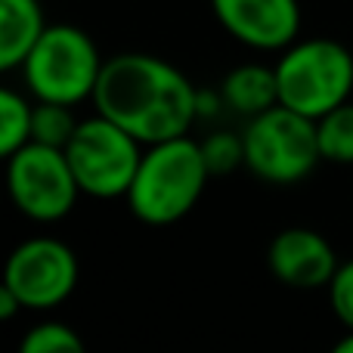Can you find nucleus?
<instances>
[{
	"label": "nucleus",
	"instance_id": "nucleus-1",
	"mask_svg": "<svg viewBox=\"0 0 353 353\" xmlns=\"http://www.w3.org/2000/svg\"><path fill=\"white\" fill-rule=\"evenodd\" d=\"M93 105L143 146H152L189 134L199 118V90L161 56L121 53L105 59Z\"/></svg>",
	"mask_w": 353,
	"mask_h": 353
},
{
	"label": "nucleus",
	"instance_id": "nucleus-2",
	"mask_svg": "<svg viewBox=\"0 0 353 353\" xmlns=\"http://www.w3.org/2000/svg\"><path fill=\"white\" fill-rule=\"evenodd\" d=\"M211 171L201 143L192 137L161 140L143 152L137 176L128 189V205L137 220L149 226H168L186 217L199 205Z\"/></svg>",
	"mask_w": 353,
	"mask_h": 353
},
{
	"label": "nucleus",
	"instance_id": "nucleus-3",
	"mask_svg": "<svg viewBox=\"0 0 353 353\" xmlns=\"http://www.w3.org/2000/svg\"><path fill=\"white\" fill-rule=\"evenodd\" d=\"M279 103L307 118H323L353 93V53L332 37L294 41L276 59Z\"/></svg>",
	"mask_w": 353,
	"mask_h": 353
},
{
	"label": "nucleus",
	"instance_id": "nucleus-4",
	"mask_svg": "<svg viewBox=\"0 0 353 353\" xmlns=\"http://www.w3.org/2000/svg\"><path fill=\"white\" fill-rule=\"evenodd\" d=\"M105 59L78 25H47L41 41L22 62L28 93L43 103L78 105L93 99Z\"/></svg>",
	"mask_w": 353,
	"mask_h": 353
},
{
	"label": "nucleus",
	"instance_id": "nucleus-5",
	"mask_svg": "<svg viewBox=\"0 0 353 353\" xmlns=\"http://www.w3.org/2000/svg\"><path fill=\"white\" fill-rule=\"evenodd\" d=\"M245 140V168L263 183L292 186L323 161L316 140V121L288 105L276 103L273 109L248 118Z\"/></svg>",
	"mask_w": 353,
	"mask_h": 353
},
{
	"label": "nucleus",
	"instance_id": "nucleus-6",
	"mask_svg": "<svg viewBox=\"0 0 353 353\" xmlns=\"http://www.w3.org/2000/svg\"><path fill=\"white\" fill-rule=\"evenodd\" d=\"M143 143L105 115L78 121V130L65 146V159L74 171L81 192L93 199L128 195L143 159Z\"/></svg>",
	"mask_w": 353,
	"mask_h": 353
},
{
	"label": "nucleus",
	"instance_id": "nucleus-7",
	"mask_svg": "<svg viewBox=\"0 0 353 353\" xmlns=\"http://www.w3.org/2000/svg\"><path fill=\"white\" fill-rule=\"evenodd\" d=\"M6 186L16 211L37 223H56L72 214L81 195L65 149L34 140L6 159Z\"/></svg>",
	"mask_w": 353,
	"mask_h": 353
},
{
	"label": "nucleus",
	"instance_id": "nucleus-8",
	"mask_svg": "<svg viewBox=\"0 0 353 353\" xmlns=\"http://www.w3.org/2000/svg\"><path fill=\"white\" fill-rule=\"evenodd\" d=\"M3 285L22 301L25 310H53L78 288V257L59 239H25L6 257Z\"/></svg>",
	"mask_w": 353,
	"mask_h": 353
},
{
	"label": "nucleus",
	"instance_id": "nucleus-9",
	"mask_svg": "<svg viewBox=\"0 0 353 353\" xmlns=\"http://www.w3.org/2000/svg\"><path fill=\"white\" fill-rule=\"evenodd\" d=\"M211 10L226 34L251 50L273 53L298 41V0H211Z\"/></svg>",
	"mask_w": 353,
	"mask_h": 353
},
{
	"label": "nucleus",
	"instance_id": "nucleus-10",
	"mask_svg": "<svg viewBox=\"0 0 353 353\" xmlns=\"http://www.w3.org/2000/svg\"><path fill=\"white\" fill-rule=\"evenodd\" d=\"M267 267L282 285L310 292V288H329L341 263L323 232L307 226H288L270 242Z\"/></svg>",
	"mask_w": 353,
	"mask_h": 353
},
{
	"label": "nucleus",
	"instance_id": "nucleus-11",
	"mask_svg": "<svg viewBox=\"0 0 353 353\" xmlns=\"http://www.w3.org/2000/svg\"><path fill=\"white\" fill-rule=\"evenodd\" d=\"M43 28L47 22L37 0H0V68H22Z\"/></svg>",
	"mask_w": 353,
	"mask_h": 353
},
{
	"label": "nucleus",
	"instance_id": "nucleus-12",
	"mask_svg": "<svg viewBox=\"0 0 353 353\" xmlns=\"http://www.w3.org/2000/svg\"><path fill=\"white\" fill-rule=\"evenodd\" d=\"M220 103H226V109H232L242 118H254L261 112L273 109L279 103L276 68L261 65V62H245V65L232 68L223 78Z\"/></svg>",
	"mask_w": 353,
	"mask_h": 353
},
{
	"label": "nucleus",
	"instance_id": "nucleus-13",
	"mask_svg": "<svg viewBox=\"0 0 353 353\" xmlns=\"http://www.w3.org/2000/svg\"><path fill=\"white\" fill-rule=\"evenodd\" d=\"M316 140L323 161L332 165H353V103L335 105L316 118Z\"/></svg>",
	"mask_w": 353,
	"mask_h": 353
},
{
	"label": "nucleus",
	"instance_id": "nucleus-14",
	"mask_svg": "<svg viewBox=\"0 0 353 353\" xmlns=\"http://www.w3.org/2000/svg\"><path fill=\"white\" fill-rule=\"evenodd\" d=\"M31 128H34V105L19 90H0V155L10 159L12 152L31 143Z\"/></svg>",
	"mask_w": 353,
	"mask_h": 353
},
{
	"label": "nucleus",
	"instance_id": "nucleus-15",
	"mask_svg": "<svg viewBox=\"0 0 353 353\" xmlns=\"http://www.w3.org/2000/svg\"><path fill=\"white\" fill-rule=\"evenodd\" d=\"M74 130H78V118H74L72 105H65V103H43V99H37L31 140L43 143V146L65 149L68 140L74 137Z\"/></svg>",
	"mask_w": 353,
	"mask_h": 353
},
{
	"label": "nucleus",
	"instance_id": "nucleus-16",
	"mask_svg": "<svg viewBox=\"0 0 353 353\" xmlns=\"http://www.w3.org/2000/svg\"><path fill=\"white\" fill-rule=\"evenodd\" d=\"M19 347H22V353H81L84 341L72 325L50 319V323H37L34 329L25 332Z\"/></svg>",
	"mask_w": 353,
	"mask_h": 353
},
{
	"label": "nucleus",
	"instance_id": "nucleus-17",
	"mask_svg": "<svg viewBox=\"0 0 353 353\" xmlns=\"http://www.w3.org/2000/svg\"><path fill=\"white\" fill-rule=\"evenodd\" d=\"M201 152H205L208 171L211 176L217 174H230L236 171L239 165H245V140L236 134H211L205 143H201Z\"/></svg>",
	"mask_w": 353,
	"mask_h": 353
},
{
	"label": "nucleus",
	"instance_id": "nucleus-18",
	"mask_svg": "<svg viewBox=\"0 0 353 353\" xmlns=\"http://www.w3.org/2000/svg\"><path fill=\"white\" fill-rule=\"evenodd\" d=\"M329 304L335 310L338 323L344 329H353V261L341 263L338 273L329 282Z\"/></svg>",
	"mask_w": 353,
	"mask_h": 353
},
{
	"label": "nucleus",
	"instance_id": "nucleus-19",
	"mask_svg": "<svg viewBox=\"0 0 353 353\" xmlns=\"http://www.w3.org/2000/svg\"><path fill=\"white\" fill-rule=\"evenodd\" d=\"M22 310H25L22 301H19L6 285H0V319H12L16 313H22Z\"/></svg>",
	"mask_w": 353,
	"mask_h": 353
},
{
	"label": "nucleus",
	"instance_id": "nucleus-20",
	"mask_svg": "<svg viewBox=\"0 0 353 353\" xmlns=\"http://www.w3.org/2000/svg\"><path fill=\"white\" fill-rule=\"evenodd\" d=\"M335 350L338 353H353V329H347V335H344L341 341L335 344Z\"/></svg>",
	"mask_w": 353,
	"mask_h": 353
}]
</instances>
